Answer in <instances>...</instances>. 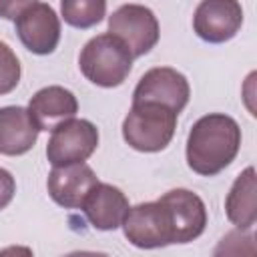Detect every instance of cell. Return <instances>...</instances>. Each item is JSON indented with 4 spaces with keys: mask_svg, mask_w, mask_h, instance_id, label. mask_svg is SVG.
<instances>
[{
    "mask_svg": "<svg viewBox=\"0 0 257 257\" xmlns=\"http://www.w3.org/2000/svg\"><path fill=\"white\" fill-rule=\"evenodd\" d=\"M241 147V128L223 112L201 116L187 139V165L203 177H213L233 163Z\"/></svg>",
    "mask_w": 257,
    "mask_h": 257,
    "instance_id": "cell-1",
    "label": "cell"
},
{
    "mask_svg": "<svg viewBox=\"0 0 257 257\" xmlns=\"http://www.w3.org/2000/svg\"><path fill=\"white\" fill-rule=\"evenodd\" d=\"M80 72L96 86L112 88L126 80L133 68V54L126 44L110 32L90 38L78 56Z\"/></svg>",
    "mask_w": 257,
    "mask_h": 257,
    "instance_id": "cell-2",
    "label": "cell"
},
{
    "mask_svg": "<svg viewBox=\"0 0 257 257\" xmlns=\"http://www.w3.org/2000/svg\"><path fill=\"white\" fill-rule=\"evenodd\" d=\"M177 116L179 112L159 102H133L122 120V139L141 153L163 151L175 135Z\"/></svg>",
    "mask_w": 257,
    "mask_h": 257,
    "instance_id": "cell-3",
    "label": "cell"
},
{
    "mask_svg": "<svg viewBox=\"0 0 257 257\" xmlns=\"http://www.w3.org/2000/svg\"><path fill=\"white\" fill-rule=\"evenodd\" d=\"M122 231L139 249H157L177 243L173 215L161 199L128 207L122 219Z\"/></svg>",
    "mask_w": 257,
    "mask_h": 257,
    "instance_id": "cell-4",
    "label": "cell"
},
{
    "mask_svg": "<svg viewBox=\"0 0 257 257\" xmlns=\"http://www.w3.org/2000/svg\"><path fill=\"white\" fill-rule=\"evenodd\" d=\"M108 32L120 38L133 58H137L155 48L161 28L151 8L143 4H122L108 16Z\"/></svg>",
    "mask_w": 257,
    "mask_h": 257,
    "instance_id": "cell-5",
    "label": "cell"
},
{
    "mask_svg": "<svg viewBox=\"0 0 257 257\" xmlns=\"http://www.w3.org/2000/svg\"><path fill=\"white\" fill-rule=\"evenodd\" d=\"M50 133L46 159L52 167L86 161L98 147V128L86 118H66Z\"/></svg>",
    "mask_w": 257,
    "mask_h": 257,
    "instance_id": "cell-6",
    "label": "cell"
},
{
    "mask_svg": "<svg viewBox=\"0 0 257 257\" xmlns=\"http://www.w3.org/2000/svg\"><path fill=\"white\" fill-rule=\"evenodd\" d=\"M191 96L185 74L171 66H157L147 70L133 92V102H159L175 112H181Z\"/></svg>",
    "mask_w": 257,
    "mask_h": 257,
    "instance_id": "cell-7",
    "label": "cell"
},
{
    "mask_svg": "<svg viewBox=\"0 0 257 257\" xmlns=\"http://www.w3.org/2000/svg\"><path fill=\"white\" fill-rule=\"evenodd\" d=\"M243 24V8L239 0H201L193 14L195 34L211 44L231 40Z\"/></svg>",
    "mask_w": 257,
    "mask_h": 257,
    "instance_id": "cell-8",
    "label": "cell"
},
{
    "mask_svg": "<svg viewBox=\"0 0 257 257\" xmlns=\"http://www.w3.org/2000/svg\"><path fill=\"white\" fill-rule=\"evenodd\" d=\"M20 42L32 54H50L60 40V18L54 8L44 2L30 4L14 20Z\"/></svg>",
    "mask_w": 257,
    "mask_h": 257,
    "instance_id": "cell-9",
    "label": "cell"
},
{
    "mask_svg": "<svg viewBox=\"0 0 257 257\" xmlns=\"http://www.w3.org/2000/svg\"><path fill=\"white\" fill-rule=\"evenodd\" d=\"M98 183L94 171L84 163H68L52 167L46 187L52 201L64 209H80L88 191Z\"/></svg>",
    "mask_w": 257,
    "mask_h": 257,
    "instance_id": "cell-10",
    "label": "cell"
},
{
    "mask_svg": "<svg viewBox=\"0 0 257 257\" xmlns=\"http://www.w3.org/2000/svg\"><path fill=\"white\" fill-rule=\"evenodd\" d=\"M161 201L173 215L177 243H189L205 231L207 207L197 193L189 189H171L161 197Z\"/></svg>",
    "mask_w": 257,
    "mask_h": 257,
    "instance_id": "cell-11",
    "label": "cell"
},
{
    "mask_svg": "<svg viewBox=\"0 0 257 257\" xmlns=\"http://www.w3.org/2000/svg\"><path fill=\"white\" fill-rule=\"evenodd\" d=\"M80 209L84 211L88 223L94 229L114 231L116 227L122 225V219L128 211V199L118 187L98 181L88 191Z\"/></svg>",
    "mask_w": 257,
    "mask_h": 257,
    "instance_id": "cell-12",
    "label": "cell"
},
{
    "mask_svg": "<svg viewBox=\"0 0 257 257\" xmlns=\"http://www.w3.org/2000/svg\"><path fill=\"white\" fill-rule=\"evenodd\" d=\"M28 112L38 131H52L58 122L72 118L78 112V100L68 88L54 84L34 92L28 102Z\"/></svg>",
    "mask_w": 257,
    "mask_h": 257,
    "instance_id": "cell-13",
    "label": "cell"
},
{
    "mask_svg": "<svg viewBox=\"0 0 257 257\" xmlns=\"http://www.w3.org/2000/svg\"><path fill=\"white\" fill-rule=\"evenodd\" d=\"M38 126L24 106H2L0 108V155L18 157L28 153L36 139Z\"/></svg>",
    "mask_w": 257,
    "mask_h": 257,
    "instance_id": "cell-14",
    "label": "cell"
},
{
    "mask_svg": "<svg viewBox=\"0 0 257 257\" xmlns=\"http://www.w3.org/2000/svg\"><path fill=\"white\" fill-rule=\"evenodd\" d=\"M257 183H255V169L247 167L233 183L227 199H225V213L227 219L239 229L247 231L255 225L257 219V203H255Z\"/></svg>",
    "mask_w": 257,
    "mask_h": 257,
    "instance_id": "cell-15",
    "label": "cell"
},
{
    "mask_svg": "<svg viewBox=\"0 0 257 257\" xmlns=\"http://www.w3.org/2000/svg\"><path fill=\"white\" fill-rule=\"evenodd\" d=\"M60 14L74 28H90L106 14V0H60Z\"/></svg>",
    "mask_w": 257,
    "mask_h": 257,
    "instance_id": "cell-16",
    "label": "cell"
},
{
    "mask_svg": "<svg viewBox=\"0 0 257 257\" xmlns=\"http://www.w3.org/2000/svg\"><path fill=\"white\" fill-rule=\"evenodd\" d=\"M20 82V62L14 50L0 40V94L12 92Z\"/></svg>",
    "mask_w": 257,
    "mask_h": 257,
    "instance_id": "cell-17",
    "label": "cell"
},
{
    "mask_svg": "<svg viewBox=\"0 0 257 257\" xmlns=\"http://www.w3.org/2000/svg\"><path fill=\"white\" fill-rule=\"evenodd\" d=\"M36 0H0V18L16 20L20 12H24Z\"/></svg>",
    "mask_w": 257,
    "mask_h": 257,
    "instance_id": "cell-18",
    "label": "cell"
},
{
    "mask_svg": "<svg viewBox=\"0 0 257 257\" xmlns=\"http://www.w3.org/2000/svg\"><path fill=\"white\" fill-rule=\"evenodd\" d=\"M14 193H16V181H14V177L6 169L0 167V211L12 201Z\"/></svg>",
    "mask_w": 257,
    "mask_h": 257,
    "instance_id": "cell-19",
    "label": "cell"
}]
</instances>
